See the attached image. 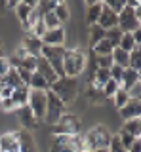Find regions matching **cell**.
I'll use <instances>...</instances> for the list:
<instances>
[{
	"instance_id": "83f0119b",
	"label": "cell",
	"mask_w": 141,
	"mask_h": 152,
	"mask_svg": "<svg viewBox=\"0 0 141 152\" xmlns=\"http://www.w3.org/2000/svg\"><path fill=\"white\" fill-rule=\"evenodd\" d=\"M118 48L130 53L134 48H139V46H135L134 38H131V32H122V38H120V42H118Z\"/></svg>"
},
{
	"instance_id": "f546056e",
	"label": "cell",
	"mask_w": 141,
	"mask_h": 152,
	"mask_svg": "<svg viewBox=\"0 0 141 152\" xmlns=\"http://www.w3.org/2000/svg\"><path fill=\"white\" fill-rule=\"evenodd\" d=\"M103 38H105V31H103L101 27H97V25L90 27V48H93L97 42H101Z\"/></svg>"
},
{
	"instance_id": "b9f144b4",
	"label": "cell",
	"mask_w": 141,
	"mask_h": 152,
	"mask_svg": "<svg viewBox=\"0 0 141 152\" xmlns=\"http://www.w3.org/2000/svg\"><path fill=\"white\" fill-rule=\"evenodd\" d=\"M139 95H141V84L137 82L135 86H131L128 89V97L130 99H135V101H139Z\"/></svg>"
},
{
	"instance_id": "7dc6e473",
	"label": "cell",
	"mask_w": 141,
	"mask_h": 152,
	"mask_svg": "<svg viewBox=\"0 0 141 152\" xmlns=\"http://www.w3.org/2000/svg\"><path fill=\"white\" fill-rule=\"evenodd\" d=\"M0 57H4V48H2V44H0Z\"/></svg>"
},
{
	"instance_id": "277c9868",
	"label": "cell",
	"mask_w": 141,
	"mask_h": 152,
	"mask_svg": "<svg viewBox=\"0 0 141 152\" xmlns=\"http://www.w3.org/2000/svg\"><path fill=\"white\" fill-rule=\"evenodd\" d=\"M50 152H84L82 135H51Z\"/></svg>"
},
{
	"instance_id": "ba28073f",
	"label": "cell",
	"mask_w": 141,
	"mask_h": 152,
	"mask_svg": "<svg viewBox=\"0 0 141 152\" xmlns=\"http://www.w3.org/2000/svg\"><path fill=\"white\" fill-rule=\"evenodd\" d=\"M65 51L67 48L65 46H42V51H40V57H44L46 61L51 65V69L55 70V74L63 76V57H65Z\"/></svg>"
},
{
	"instance_id": "4fadbf2b",
	"label": "cell",
	"mask_w": 141,
	"mask_h": 152,
	"mask_svg": "<svg viewBox=\"0 0 141 152\" xmlns=\"http://www.w3.org/2000/svg\"><path fill=\"white\" fill-rule=\"evenodd\" d=\"M35 72H38L42 78H44L46 82L50 84V88H51V84H54L55 80L59 78V76L55 74V70L51 69V65L44 59V57H38V59H36V70H35Z\"/></svg>"
},
{
	"instance_id": "9a60e30c",
	"label": "cell",
	"mask_w": 141,
	"mask_h": 152,
	"mask_svg": "<svg viewBox=\"0 0 141 152\" xmlns=\"http://www.w3.org/2000/svg\"><path fill=\"white\" fill-rule=\"evenodd\" d=\"M118 110H120V116L124 118L126 122L128 120H137V118L141 116V103L135 101V99H130V101L126 103L122 108H118Z\"/></svg>"
},
{
	"instance_id": "f1b7e54d",
	"label": "cell",
	"mask_w": 141,
	"mask_h": 152,
	"mask_svg": "<svg viewBox=\"0 0 141 152\" xmlns=\"http://www.w3.org/2000/svg\"><path fill=\"white\" fill-rule=\"evenodd\" d=\"M120 38H122V31H120L118 27H116V28H111V31H105V40L109 42L112 48H118Z\"/></svg>"
},
{
	"instance_id": "8d00e7d4",
	"label": "cell",
	"mask_w": 141,
	"mask_h": 152,
	"mask_svg": "<svg viewBox=\"0 0 141 152\" xmlns=\"http://www.w3.org/2000/svg\"><path fill=\"white\" fill-rule=\"evenodd\" d=\"M105 6L109 8V10H112V12H115L116 15H118L122 10H124V6H126V0H107Z\"/></svg>"
},
{
	"instance_id": "e0dca14e",
	"label": "cell",
	"mask_w": 141,
	"mask_h": 152,
	"mask_svg": "<svg viewBox=\"0 0 141 152\" xmlns=\"http://www.w3.org/2000/svg\"><path fill=\"white\" fill-rule=\"evenodd\" d=\"M0 152H19V142H17L15 131L0 137Z\"/></svg>"
},
{
	"instance_id": "7a4b0ae2",
	"label": "cell",
	"mask_w": 141,
	"mask_h": 152,
	"mask_svg": "<svg viewBox=\"0 0 141 152\" xmlns=\"http://www.w3.org/2000/svg\"><path fill=\"white\" fill-rule=\"evenodd\" d=\"M86 53H84L82 50H78V48H67V51H65V57H63V76H67V78H76L78 74L84 72V69H86Z\"/></svg>"
},
{
	"instance_id": "c3c4849f",
	"label": "cell",
	"mask_w": 141,
	"mask_h": 152,
	"mask_svg": "<svg viewBox=\"0 0 141 152\" xmlns=\"http://www.w3.org/2000/svg\"><path fill=\"white\" fill-rule=\"evenodd\" d=\"M88 152H109V150H88Z\"/></svg>"
},
{
	"instance_id": "e575fe53",
	"label": "cell",
	"mask_w": 141,
	"mask_h": 152,
	"mask_svg": "<svg viewBox=\"0 0 141 152\" xmlns=\"http://www.w3.org/2000/svg\"><path fill=\"white\" fill-rule=\"evenodd\" d=\"M36 59H38V57L27 55L25 59L19 61V66H17V69H25V70H29V72H35V70H36Z\"/></svg>"
},
{
	"instance_id": "ffe728a7",
	"label": "cell",
	"mask_w": 141,
	"mask_h": 152,
	"mask_svg": "<svg viewBox=\"0 0 141 152\" xmlns=\"http://www.w3.org/2000/svg\"><path fill=\"white\" fill-rule=\"evenodd\" d=\"M101 6H103L101 2H86V8H88L86 21H88V25H90V27L97 25V19H99V13H101Z\"/></svg>"
},
{
	"instance_id": "4316f807",
	"label": "cell",
	"mask_w": 141,
	"mask_h": 152,
	"mask_svg": "<svg viewBox=\"0 0 141 152\" xmlns=\"http://www.w3.org/2000/svg\"><path fill=\"white\" fill-rule=\"evenodd\" d=\"M122 131H126L128 135L139 139V135H141V122H139V118L137 120H128L124 126H122Z\"/></svg>"
},
{
	"instance_id": "f6af8a7d",
	"label": "cell",
	"mask_w": 141,
	"mask_h": 152,
	"mask_svg": "<svg viewBox=\"0 0 141 152\" xmlns=\"http://www.w3.org/2000/svg\"><path fill=\"white\" fill-rule=\"evenodd\" d=\"M128 152H141V142H139V139H135L134 142H131V146L128 148Z\"/></svg>"
},
{
	"instance_id": "ee69618b",
	"label": "cell",
	"mask_w": 141,
	"mask_h": 152,
	"mask_svg": "<svg viewBox=\"0 0 141 152\" xmlns=\"http://www.w3.org/2000/svg\"><path fill=\"white\" fill-rule=\"evenodd\" d=\"M131 38H134L135 46H141V28H137V31L131 32Z\"/></svg>"
},
{
	"instance_id": "8992f818",
	"label": "cell",
	"mask_w": 141,
	"mask_h": 152,
	"mask_svg": "<svg viewBox=\"0 0 141 152\" xmlns=\"http://www.w3.org/2000/svg\"><path fill=\"white\" fill-rule=\"evenodd\" d=\"M78 133H80V120L78 116L69 112H65L51 126V135H78Z\"/></svg>"
},
{
	"instance_id": "f35d334b",
	"label": "cell",
	"mask_w": 141,
	"mask_h": 152,
	"mask_svg": "<svg viewBox=\"0 0 141 152\" xmlns=\"http://www.w3.org/2000/svg\"><path fill=\"white\" fill-rule=\"evenodd\" d=\"M88 97H90V101H93V103H101L103 99V93H101V89H95L93 86H90L88 88Z\"/></svg>"
},
{
	"instance_id": "74e56055",
	"label": "cell",
	"mask_w": 141,
	"mask_h": 152,
	"mask_svg": "<svg viewBox=\"0 0 141 152\" xmlns=\"http://www.w3.org/2000/svg\"><path fill=\"white\" fill-rule=\"evenodd\" d=\"M95 57V55H93ZM95 66L97 69H107L109 70L112 66V57L111 55H103V57H95Z\"/></svg>"
},
{
	"instance_id": "7402d4cb",
	"label": "cell",
	"mask_w": 141,
	"mask_h": 152,
	"mask_svg": "<svg viewBox=\"0 0 141 152\" xmlns=\"http://www.w3.org/2000/svg\"><path fill=\"white\" fill-rule=\"evenodd\" d=\"M128 51H124V50H120V48H115L112 50V65H116V66H120V69H128Z\"/></svg>"
},
{
	"instance_id": "44dd1931",
	"label": "cell",
	"mask_w": 141,
	"mask_h": 152,
	"mask_svg": "<svg viewBox=\"0 0 141 152\" xmlns=\"http://www.w3.org/2000/svg\"><path fill=\"white\" fill-rule=\"evenodd\" d=\"M29 91L31 89L27 88V86H19V88H15L12 91V101L17 104V108L27 104V101H29Z\"/></svg>"
},
{
	"instance_id": "9c48e42d",
	"label": "cell",
	"mask_w": 141,
	"mask_h": 152,
	"mask_svg": "<svg viewBox=\"0 0 141 152\" xmlns=\"http://www.w3.org/2000/svg\"><path fill=\"white\" fill-rule=\"evenodd\" d=\"M27 107H29L31 112L35 114L36 122H44V116H46V91H36V89H31V91H29V101H27Z\"/></svg>"
},
{
	"instance_id": "6da1fadb",
	"label": "cell",
	"mask_w": 141,
	"mask_h": 152,
	"mask_svg": "<svg viewBox=\"0 0 141 152\" xmlns=\"http://www.w3.org/2000/svg\"><path fill=\"white\" fill-rule=\"evenodd\" d=\"M112 141V133L105 126H95L82 135L84 152L88 150H107Z\"/></svg>"
},
{
	"instance_id": "3957f363",
	"label": "cell",
	"mask_w": 141,
	"mask_h": 152,
	"mask_svg": "<svg viewBox=\"0 0 141 152\" xmlns=\"http://www.w3.org/2000/svg\"><path fill=\"white\" fill-rule=\"evenodd\" d=\"M50 91L54 95H57L65 104H69V103H73L74 99H76V95H78V82H76V78L61 76V78H57L54 84H51Z\"/></svg>"
},
{
	"instance_id": "bcb514c9",
	"label": "cell",
	"mask_w": 141,
	"mask_h": 152,
	"mask_svg": "<svg viewBox=\"0 0 141 152\" xmlns=\"http://www.w3.org/2000/svg\"><path fill=\"white\" fill-rule=\"evenodd\" d=\"M6 10H8V0H6V2H0V15H4Z\"/></svg>"
},
{
	"instance_id": "d6a6232c",
	"label": "cell",
	"mask_w": 141,
	"mask_h": 152,
	"mask_svg": "<svg viewBox=\"0 0 141 152\" xmlns=\"http://www.w3.org/2000/svg\"><path fill=\"white\" fill-rule=\"evenodd\" d=\"M42 23H44L46 31H51V28H57V27H61V25H59V21H57V17L54 15V12L44 13V15H42Z\"/></svg>"
},
{
	"instance_id": "5b68a950",
	"label": "cell",
	"mask_w": 141,
	"mask_h": 152,
	"mask_svg": "<svg viewBox=\"0 0 141 152\" xmlns=\"http://www.w3.org/2000/svg\"><path fill=\"white\" fill-rule=\"evenodd\" d=\"M122 32H134L141 28V6L139 8H130L124 6V10L118 13V25Z\"/></svg>"
},
{
	"instance_id": "ab89813d",
	"label": "cell",
	"mask_w": 141,
	"mask_h": 152,
	"mask_svg": "<svg viewBox=\"0 0 141 152\" xmlns=\"http://www.w3.org/2000/svg\"><path fill=\"white\" fill-rule=\"evenodd\" d=\"M0 108L6 112H12V110H17V104L12 101V97H8V99H0Z\"/></svg>"
},
{
	"instance_id": "60d3db41",
	"label": "cell",
	"mask_w": 141,
	"mask_h": 152,
	"mask_svg": "<svg viewBox=\"0 0 141 152\" xmlns=\"http://www.w3.org/2000/svg\"><path fill=\"white\" fill-rule=\"evenodd\" d=\"M109 152H128L124 148V146L120 145V141H118V137L116 135H112V141H111V145H109V148H107Z\"/></svg>"
},
{
	"instance_id": "d590c367",
	"label": "cell",
	"mask_w": 141,
	"mask_h": 152,
	"mask_svg": "<svg viewBox=\"0 0 141 152\" xmlns=\"http://www.w3.org/2000/svg\"><path fill=\"white\" fill-rule=\"evenodd\" d=\"M128 69L139 70V48H134L128 55Z\"/></svg>"
},
{
	"instance_id": "30bf717a",
	"label": "cell",
	"mask_w": 141,
	"mask_h": 152,
	"mask_svg": "<svg viewBox=\"0 0 141 152\" xmlns=\"http://www.w3.org/2000/svg\"><path fill=\"white\" fill-rule=\"evenodd\" d=\"M65 38H67V32H65L63 27L51 28V31H46L44 36L40 38L42 46H65Z\"/></svg>"
},
{
	"instance_id": "7c38bea8",
	"label": "cell",
	"mask_w": 141,
	"mask_h": 152,
	"mask_svg": "<svg viewBox=\"0 0 141 152\" xmlns=\"http://www.w3.org/2000/svg\"><path fill=\"white\" fill-rule=\"evenodd\" d=\"M17 133V142H19V152H38V146H36L35 135L27 129L15 131Z\"/></svg>"
},
{
	"instance_id": "4dcf8cb0",
	"label": "cell",
	"mask_w": 141,
	"mask_h": 152,
	"mask_svg": "<svg viewBox=\"0 0 141 152\" xmlns=\"http://www.w3.org/2000/svg\"><path fill=\"white\" fill-rule=\"evenodd\" d=\"M118 89H120V84L115 82V80H109V82L101 88V93H103V97H105V99H109V97H112V95L118 91Z\"/></svg>"
},
{
	"instance_id": "8fae6325",
	"label": "cell",
	"mask_w": 141,
	"mask_h": 152,
	"mask_svg": "<svg viewBox=\"0 0 141 152\" xmlns=\"http://www.w3.org/2000/svg\"><path fill=\"white\" fill-rule=\"evenodd\" d=\"M101 13H99V19H97V27H101L103 31H111V28H116L118 25V15H116L112 10H109L105 6V2H101Z\"/></svg>"
},
{
	"instance_id": "52a82bcc",
	"label": "cell",
	"mask_w": 141,
	"mask_h": 152,
	"mask_svg": "<svg viewBox=\"0 0 141 152\" xmlns=\"http://www.w3.org/2000/svg\"><path fill=\"white\" fill-rule=\"evenodd\" d=\"M65 112H67V104L61 101L57 95H54L48 89V91H46V116H44V122H48V124L54 126Z\"/></svg>"
},
{
	"instance_id": "7bdbcfd3",
	"label": "cell",
	"mask_w": 141,
	"mask_h": 152,
	"mask_svg": "<svg viewBox=\"0 0 141 152\" xmlns=\"http://www.w3.org/2000/svg\"><path fill=\"white\" fill-rule=\"evenodd\" d=\"M12 66H10V63H8V57H0V78H4Z\"/></svg>"
},
{
	"instance_id": "603a6c76",
	"label": "cell",
	"mask_w": 141,
	"mask_h": 152,
	"mask_svg": "<svg viewBox=\"0 0 141 152\" xmlns=\"http://www.w3.org/2000/svg\"><path fill=\"white\" fill-rule=\"evenodd\" d=\"M54 15L57 17L59 25L63 27L65 23L69 21V17H70V10H69V6L65 2H57V6H55V10H54Z\"/></svg>"
},
{
	"instance_id": "5bb4252c",
	"label": "cell",
	"mask_w": 141,
	"mask_h": 152,
	"mask_svg": "<svg viewBox=\"0 0 141 152\" xmlns=\"http://www.w3.org/2000/svg\"><path fill=\"white\" fill-rule=\"evenodd\" d=\"M21 48L27 51V55H31V57H40L42 42H40V38H36L35 34L27 32L25 38H23V46H21Z\"/></svg>"
},
{
	"instance_id": "1f68e13d",
	"label": "cell",
	"mask_w": 141,
	"mask_h": 152,
	"mask_svg": "<svg viewBox=\"0 0 141 152\" xmlns=\"http://www.w3.org/2000/svg\"><path fill=\"white\" fill-rule=\"evenodd\" d=\"M112 101H115V107H116V108H122L126 103L130 101V97H128V91L120 88L118 91H116L115 95H112Z\"/></svg>"
},
{
	"instance_id": "d4e9b609",
	"label": "cell",
	"mask_w": 141,
	"mask_h": 152,
	"mask_svg": "<svg viewBox=\"0 0 141 152\" xmlns=\"http://www.w3.org/2000/svg\"><path fill=\"white\" fill-rule=\"evenodd\" d=\"M112 50H115V48H112L109 42L103 38L101 42H97V44L92 48V53L95 55V57H103V55H111V53H112Z\"/></svg>"
},
{
	"instance_id": "836d02e7",
	"label": "cell",
	"mask_w": 141,
	"mask_h": 152,
	"mask_svg": "<svg viewBox=\"0 0 141 152\" xmlns=\"http://www.w3.org/2000/svg\"><path fill=\"white\" fill-rule=\"evenodd\" d=\"M55 6H57V2L55 0H40V2H36V10L44 15V13H50V12H54Z\"/></svg>"
},
{
	"instance_id": "d6986e66",
	"label": "cell",
	"mask_w": 141,
	"mask_h": 152,
	"mask_svg": "<svg viewBox=\"0 0 141 152\" xmlns=\"http://www.w3.org/2000/svg\"><path fill=\"white\" fill-rule=\"evenodd\" d=\"M137 82H139V70L124 69V72H122V80H120V88L128 91L131 86H135Z\"/></svg>"
},
{
	"instance_id": "484cf974",
	"label": "cell",
	"mask_w": 141,
	"mask_h": 152,
	"mask_svg": "<svg viewBox=\"0 0 141 152\" xmlns=\"http://www.w3.org/2000/svg\"><path fill=\"white\" fill-rule=\"evenodd\" d=\"M4 84L8 86V88H12V89H15V88H19V86H25L21 82V78H19V74H17V70L15 69H10L8 70V74L4 76Z\"/></svg>"
},
{
	"instance_id": "cb8c5ba5",
	"label": "cell",
	"mask_w": 141,
	"mask_h": 152,
	"mask_svg": "<svg viewBox=\"0 0 141 152\" xmlns=\"http://www.w3.org/2000/svg\"><path fill=\"white\" fill-rule=\"evenodd\" d=\"M29 89H36V91H48V89H50V84L46 82V80L42 78L38 72H32L31 82H29Z\"/></svg>"
},
{
	"instance_id": "ac0fdd59",
	"label": "cell",
	"mask_w": 141,
	"mask_h": 152,
	"mask_svg": "<svg viewBox=\"0 0 141 152\" xmlns=\"http://www.w3.org/2000/svg\"><path fill=\"white\" fill-rule=\"evenodd\" d=\"M35 8H36V2H17L15 4V15L23 23L25 31H27V21H29V15H31V12Z\"/></svg>"
},
{
	"instance_id": "2e32d148",
	"label": "cell",
	"mask_w": 141,
	"mask_h": 152,
	"mask_svg": "<svg viewBox=\"0 0 141 152\" xmlns=\"http://www.w3.org/2000/svg\"><path fill=\"white\" fill-rule=\"evenodd\" d=\"M17 114H19V122H21L23 129L31 131V129H35V127H38L40 122H36L35 114L31 112V108L27 107V104H25V107H19V108H17Z\"/></svg>"
}]
</instances>
